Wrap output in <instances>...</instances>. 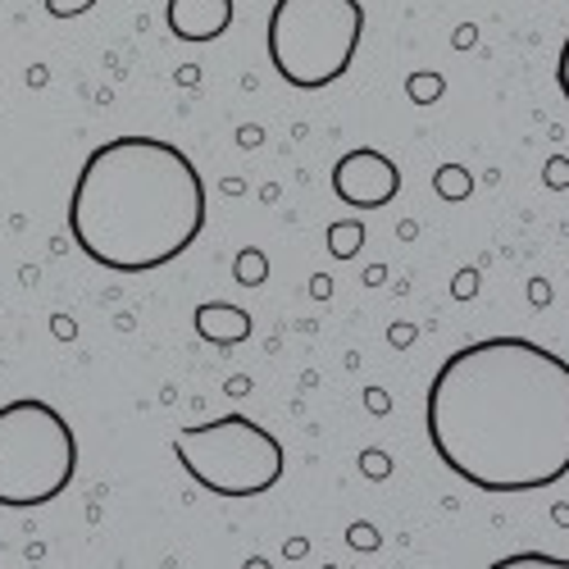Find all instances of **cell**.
Listing matches in <instances>:
<instances>
[{"mask_svg": "<svg viewBox=\"0 0 569 569\" xmlns=\"http://www.w3.org/2000/svg\"><path fill=\"white\" fill-rule=\"evenodd\" d=\"M360 37H365L360 0H273L264 41L282 82L319 91L351 69Z\"/></svg>", "mask_w": 569, "mask_h": 569, "instance_id": "277c9868", "label": "cell"}, {"mask_svg": "<svg viewBox=\"0 0 569 569\" xmlns=\"http://www.w3.org/2000/svg\"><path fill=\"white\" fill-rule=\"evenodd\" d=\"M328 251H333L338 260H356L365 251V223L360 219H338L333 228H328Z\"/></svg>", "mask_w": 569, "mask_h": 569, "instance_id": "9c48e42d", "label": "cell"}, {"mask_svg": "<svg viewBox=\"0 0 569 569\" xmlns=\"http://www.w3.org/2000/svg\"><path fill=\"white\" fill-rule=\"evenodd\" d=\"M392 342H397V347H410V342H415V328L397 323V328H392Z\"/></svg>", "mask_w": 569, "mask_h": 569, "instance_id": "ffe728a7", "label": "cell"}, {"mask_svg": "<svg viewBox=\"0 0 569 569\" xmlns=\"http://www.w3.org/2000/svg\"><path fill=\"white\" fill-rule=\"evenodd\" d=\"M542 182L551 187V192H565V187H569V160L565 156H551L547 169H542Z\"/></svg>", "mask_w": 569, "mask_h": 569, "instance_id": "4fadbf2b", "label": "cell"}, {"mask_svg": "<svg viewBox=\"0 0 569 569\" xmlns=\"http://www.w3.org/2000/svg\"><path fill=\"white\" fill-rule=\"evenodd\" d=\"M429 442L460 483L533 492L569 473V360L529 338H483L442 360Z\"/></svg>", "mask_w": 569, "mask_h": 569, "instance_id": "6da1fadb", "label": "cell"}, {"mask_svg": "<svg viewBox=\"0 0 569 569\" xmlns=\"http://www.w3.org/2000/svg\"><path fill=\"white\" fill-rule=\"evenodd\" d=\"M192 323H197V338H206L214 347H232V342L251 338V315L242 306H228V301H201Z\"/></svg>", "mask_w": 569, "mask_h": 569, "instance_id": "ba28073f", "label": "cell"}, {"mask_svg": "<svg viewBox=\"0 0 569 569\" xmlns=\"http://www.w3.org/2000/svg\"><path fill=\"white\" fill-rule=\"evenodd\" d=\"M237 282H242V288H260V282L269 278V260H264V251H256V247H247L242 256H237Z\"/></svg>", "mask_w": 569, "mask_h": 569, "instance_id": "8fae6325", "label": "cell"}, {"mask_svg": "<svg viewBox=\"0 0 569 569\" xmlns=\"http://www.w3.org/2000/svg\"><path fill=\"white\" fill-rule=\"evenodd\" d=\"M333 192L338 201L356 206V210H378L397 201L401 192V169L373 147H356L333 164Z\"/></svg>", "mask_w": 569, "mask_h": 569, "instance_id": "8992f818", "label": "cell"}, {"mask_svg": "<svg viewBox=\"0 0 569 569\" xmlns=\"http://www.w3.org/2000/svg\"><path fill=\"white\" fill-rule=\"evenodd\" d=\"M360 469L369 473V479H388V473H392V460H388L383 451H365V456H360Z\"/></svg>", "mask_w": 569, "mask_h": 569, "instance_id": "2e32d148", "label": "cell"}, {"mask_svg": "<svg viewBox=\"0 0 569 569\" xmlns=\"http://www.w3.org/2000/svg\"><path fill=\"white\" fill-rule=\"evenodd\" d=\"M473 288H479V269L456 273V297H460V301H465V297H473Z\"/></svg>", "mask_w": 569, "mask_h": 569, "instance_id": "ac0fdd59", "label": "cell"}, {"mask_svg": "<svg viewBox=\"0 0 569 569\" xmlns=\"http://www.w3.org/2000/svg\"><path fill=\"white\" fill-rule=\"evenodd\" d=\"M365 401H369V406H373V415H383V410H388V397H383V392H369V397H365Z\"/></svg>", "mask_w": 569, "mask_h": 569, "instance_id": "44dd1931", "label": "cell"}, {"mask_svg": "<svg viewBox=\"0 0 569 569\" xmlns=\"http://www.w3.org/2000/svg\"><path fill=\"white\" fill-rule=\"evenodd\" d=\"M556 82H560V97L569 101V37L560 46V60H556Z\"/></svg>", "mask_w": 569, "mask_h": 569, "instance_id": "e0dca14e", "label": "cell"}, {"mask_svg": "<svg viewBox=\"0 0 569 569\" xmlns=\"http://www.w3.org/2000/svg\"><path fill=\"white\" fill-rule=\"evenodd\" d=\"M406 91H410V101H415V106H433L442 91H447V82H442L438 73H415V78L406 82Z\"/></svg>", "mask_w": 569, "mask_h": 569, "instance_id": "7c38bea8", "label": "cell"}, {"mask_svg": "<svg viewBox=\"0 0 569 569\" xmlns=\"http://www.w3.org/2000/svg\"><path fill=\"white\" fill-rule=\"evenodd\" d=\"M347 542H351V551H378V529L351 525V529H347Z\"/></svg>", "mask_w": 569, "mask_h": 569, "instance_id": "9a60e30c", "label": "cell"}, {"mask_svg": "<svg viewBox=\"0 0 569 569\" xmlns=\"http://www.w3.org/2000/svg\"><path fill=\"white\" fill-rule=\"evenodd\" d=\"M232 14H237L232 0H169V6H164L169 32L178 41H192V46L223 37L232 28Z\"/></svg>", "mask_w": 569, "mask_h": 569, "instance_id": "52a82bcc", "label": "cell"}, {"mask_svg": "<svg viewBox=\"0 0 569 569\" xmlns=\"http://www.w3.org/2000/svg\"><path fill=\"white\" fill-rule=\"evenodd\" d=\"M178 465L214 497H260L282 479V447L264 423L223 415L173 438Z\"/></svg>", "mask_w": 569, "mask_h": 569, "instance_id": "5b68a950", "label": "cell"}, {"mask_svg": "<svg viewBox=\"0 0 569 569\" xmlns=\"http://www.w3.org/2000/svg\"><path fill=\"white\" fill-rule=\"evenodd\" d=\"M97 0H46V14L51 19H73V14H87Z\"/></svg>", "mask_w": 569, "mask_h": 569, "instance_id": "5bb4252c", "label": "cell"}, {"mask_svg": "<svg viewBox=\"0 0 569 569\" xmlns=\"http://www.w3.org/2000/svg\"><path fill=\"white\" fill-rule=\"evenodd\" d=\"M206 228V182L173 141L114 137L82 160L69 197L78 251L114 273L178 260Z\"/></svg>", "mask_w": 569, "mask_h": 569, "instance_id": "7a4b0ae2", "label": "cell"}, {"mask_svg": "<svg viewBox=\"0 0 569 569\" xmlns=\"http://www.w3.org/2000/svg\"><path fill=\"white\" fill-rule=\"evenodd\" d=\"M78 473L69 419L41 397L0 406V506L32 510L56 501Z\"/></svg>", "mask_w": 569, "mask_h": 569, "instance_id": "3957f363", "label": "cell"}, {"mask_svg": "<svg viewBox=\"0 0 569 569\" xmlns=\"http://www.w3.org/2000/svg\"><path fill=\"white\" fill-rule=\"evenodd\" d=\"M533 306H547V282H542V278L533 282Z\"/></svg>", "mask_w": 569, "mask_h": 569, "instance_id": "7402d4cb", "label": "cell"}, {"mask_svg": "<svg viewBox=\"0 0 569 569\" xmlns=\"http://www.w3.org/2000/svg\"><path fill=\"white\" fill-rule=\"evenodd\" d=\"M515 565H547L551 569L556 560L551 556H510V560H501V569H515Z\"/></svg>", "mask_w": 569, "mask_h": 569, "instance_id": "d6986e66", "label": "cell"}, {"mask_svg": "<svg viewBox=\"0 0 569 569\" xmlns=\"http://www.w3.org/2000/svg\"><path fill=\"white\" fill-rule=\"evenodd\" d=\"M433 192H438L442 201H465V197L473 192V173H469L465 164H442V169L433 173Z\"/></svg>", "mask_w": 569, "mask_h": 569, "instance_id": "30bf717a", "label": "cell"}]
</instances>
